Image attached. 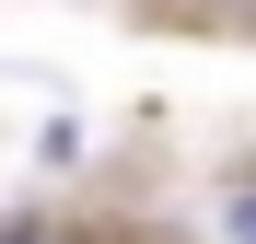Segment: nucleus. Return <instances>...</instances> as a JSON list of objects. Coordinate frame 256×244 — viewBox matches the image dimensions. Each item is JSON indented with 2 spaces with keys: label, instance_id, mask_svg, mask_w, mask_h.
<instances>
[{
  "label": "nucleus",
  "instance_id": "nucleus-2",
  "mask_svg": "<svg viewBox=\"0 0 256 244\" xmlns=\"http://www.w3.org/2000/svg\"><path fill=\"white\" fill-rule=\"evenodd\" d=\"M222 233H233V244H256V163L222 186Z\"/></svg>",
  "mask_w": 256,
  "mask_h": 244
},
{
  "label": "nucleus",
  "instance_id": "nucleus-1",
  "mask_svg": "<svg viewBox=\"0 0 256 244\" xmlns=\"http://www.w3.org/2000/svg\"><path fill=\"white\" fill-rule=\"evenodd\" d=\"M0 244H128V233H94V221H0Z\"/></svg>",
  "mask_w": 256,
  "mask_h": 244
}]
</instances>
